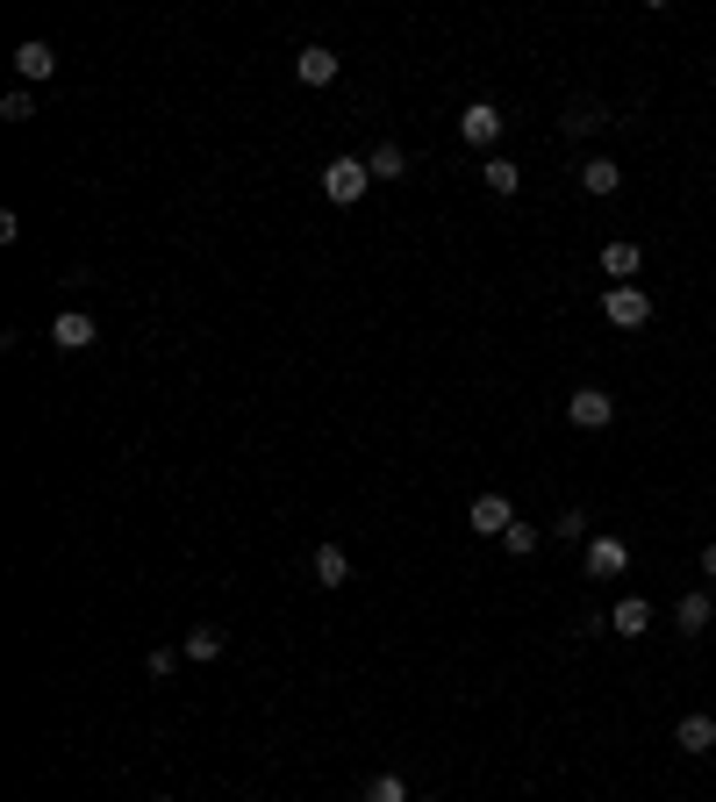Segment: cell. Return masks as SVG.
<instances>
[{"label": "cell", "instance_id": "6da1fadb", "mask_svg": "<svg viewBox=\"0 0 716 802\" xmlns=\"http://www.w3.org/2000/svg\"><path fill=\"white\" fill-rule=\"evenodd\" d=\"M366 187H373V172H366V158H330V165H323V194H330L337 208L366 201Z\"/></svg>", "mask_w": 716, "mask_h": 802}, {"label": "cell", "instance_id": "7a4b0ae2", "mask_svg": "<svg viewBox=\"0 0 716 802\" xmlns=\"http://www.w3.org/2000/svg\"><path fill=\"white\" fill-rule=\"evenodd\" d=\"M566 423L573 430H609L616 423V394L609 387H573L566 394Z\"/></svg>", "mask_w": 716, "mask_h": 802}, {"label": "cell", "instance_id": "3957f363", "mask_svg": "<svg viewBox=\"0 0 716 802\" xmlns=\"http://www.w3.org/2000/svg\"><path fill=\"white\" fill-rule=\"evenodd\" d=\"M602 316L616 330H645L652 323V294L645 287H602Z\"/></svg>", "mask_w": 716, "mask_h": 802}, {"label": "cell", "instance_id": "277c9868", "mask_svg": "<svg viewBox=\"0 0 716 802\" xmlns=\"http://www.w3.org/2000/svg\"><path fill=\"white\" fill-rule=\"evenodd\" d=\"M502 122H509V115H502L495 101H473V108L459 115V137L480 144V151H495V144H502Z\"/></svg>", "mask_w": 716, "mask_h": 802}, {"label": "cell", "instance_id": "5b68a950", "mask_svg": "<svg viewBox=\"0 0 716 802\" xmlns=\"http://www.w3.org/2000/svg\"><path fill=\"white\" fill-rule=\"evenodd\" d=\"M638 266H645V251H638L631 237H609V244H602V273H609V287H631Z\"/></svg>", "mask_w": 716, "mask_h": 802}, {"label": "cell", "instance_id": "8992f818", "mask_svg": "<svg viewBox=\"0 0 716 802\" xmlns=\"http://www.w3.org/2000/svg\"><path fill=\"white\" fill-rule=\"evenodd\" d=\"M466 523H473L480 538H502V530L516 523V509H509V495H473V509H466Z\"/></svg>", "mask_w": 716, "mask_h": 802}, {"label": "cell", "instance_id": "52a82bcc", "mask_svg": "<svg viewBox=\"0 0 716 802\" xmlns=\"http://www.w3.org/2000/svg\"><path fill=\"white\" fill-rule=\"evenodd\" d=\"M624 566H631V545H624V538H588V573H595V581H616Z\"/></svg>", "mask_w": 716, "mask_h": 802}, {"label": "cell", "instance_id": "ba28073f", "mask_svg": "<svg viewBox=\"0 0 716 802\" xmlns=\"http://www.w3.org/2000/svg\"><path fill=\"white\" fill-rule=\"evenodd\" d=\"M709 624H716V602L702 595V588H695V595H681V602H674V631H681V638H702Z\"/></svg>", "mask_w": 716, "mask_h": 802}, {"label": "cell", "instance_id": "9c48e42d", "mask_svg": "<svg viewBox=\"0 0 716 802\" xmlns=\"http://www.w3.org/2000/svg\"><path fill=\"white\" fill-rule=\"evenodd\" d=\"M674 745H681L688 760L716 752V717H702V710H695V717H681V724H674Z\"/></svg>", "mask_w": 716, "mask_h": 802}, {"label": "cell", "instance_id": "30bf717a", "mask_svg": "<svg viewBox=\"0 0 716 802\" xmlns=\"http://www.w3.org/2000/svg\"><path fill=\"white\" fill-rule=\"evenodd\" d=\"M51 344L58 351H86V344H94V316H86V308H65L51 323Z\"/></svg>", "mask_w": 716, "mask_h": 802}, {"label": "cell", "instance_id": "8fae6325", "mask_svg": "<svg viewBox=\"0 0 716 802\" xmlns=\"http://www.w3.org/2000/svg\"><path fill=\"white\" fill-rule=\"evenodd\" d=\"M609 631L616 638H645L652 631V602L645 595H624V602H616V616H609Z\"/></svg>", "mask_w": 716, "mask_h": 802}, {"label": "cell", "instance_id": "7c38bea8", "mask_svg": "<svg viewBox=\"0 0 716 802\" xmlns=\"http://www.w3.org/2000/svg\"><path fill=\"white\" fill-rule=\"evenodd\" d=\"M294 79H301V86H330V79H337V58H330V44H308V51L294 58Z\"/></svg>", "mask_w": 716, "mask_h": 802}, {"label": "cell", "instance_id": "4fadbf2b", "mask_svg": "<svg viewBox=\"0 0 716 802\" xmlns=\"http://www.w3.org/2000/svg\"><path fill=\"white\" fill-rule=\"evenodd\" d=\"M15 72H22V86H44V79L58 72V51H51V44H22V51H15Z\"/></svg>", "mask_w": 716, "mask_h": 802}, {"label": "cell", "instance_id": "5bb4252c", "mask_svg": "<svg viewBox=\"0 0 716 802\" xmlns=\"http://www.w3.org/2000/svg\"><path fill=\"white\" fill-rule=\"evenodd\" d=\"M308 573L323 588H344L351 581V559H344V545H316V559H308Z\"/></svg>", "mask_w": 716, "mask_h": 802}, {"label": "cell", "instance_id": "9a60e30c", "mask_svg": "<svg viewBox=\"0 0 716 802\" xmlns=\"http://www.w3.org/2000/svg\"><path fill=\"white\" fill-rule=\"evenodd\" d=\"M222 645H230V631H215V624H194V631H187V645H180V652H187L194 666H208V659H222Z\"/></svg>", "mask_w": 716, "mask_h": 802}, {"label": "cell", "instance_id": "2e32d148", "mask_svg": "<svg viewBox=\"0 0 716 802\" xmlns=\"http://www.w3.org/2000/svg\"><path fill=\"white\" fill-rule=\"evenodd\" d=\"M480 187H487V194H502V201H509V194H516V187H523V172H516V165H509V158H502V151H495V158H487V165H480Z\"/></svg>", "mask_w": 716, "mask_h": 802}, {"label": "cell", "instance_id": "e0dca14e", "mask_svg": "<svg viewBox=\"0 0 716 802\" xmlns=\"http://www.w3.org/2000/svg\"><path fill=\"white\" fill-rule=\"evenodd\" d=\"M580 187L595 194V201H602V194H616V187H624V172H616V158H588V165H580Z\"/></svg>", "mask_w": 716, "mask_h": 802}, {"label": "cell", "instance_id": "ac0fdd59", "mask_svg": "<svg viewBox=\"0 0 716 802\" xmlns=\"http://www.w3.org/2000/svg\"><path fill=\"white\" fill-rule=\"evenodd\" d=\"M366 172H373V180H402V172H409V151H402V144H373V151H366Z\"/></svg>", "mask_w": 716, "mask_h": 802}, {"label": "cell", "instance_id": "d6986e66", "mask_svg": "<svg viewBox=\"0 0 716 802\" xmlns=\"http://www.w3.org/2000/svg\"><path fill=\"white\" fill-rule=\"evenodd\" d=\"M502 545H509V552H516V559H530V552L545 545V530H538V523H523V516H516V523H509V530H502Z\"/></svg>", "mask_w": 716, "mask_h": 802}, {"label": "cell", "instance_id": "ffe728a7", "mask_svg": "<svg viewBox=\"0 0 716 802\" xmlns=\"http://www.w3.org/2000/svg\"><path fill=\"white\" fill-rule=\"evenodd\" d=\"M366 802H416V795H409L402 774H373V781H366Z\"/></svg>", "mask_w": 716, "mask_h": 802}, {"label": "cell", "instance_id": "44dd1931", "mask_svg": "<svg viewBox=\"0 0 716 802\" xmlns=\"http://www.w3.org/2000/svg\"><path fill=\"white\" fill-rule=\"evenodd\" d=\"M602 122H609V115H602L595 101H573V108H566V129H573V137H588V129H602Z\"/></svg>", "mask_w": 716, "mask_h": 802}, {"label": "cell", "instance_id": "7402d4cb", "mask_svg": "<svg viewBox=\"0 0 716 802\" xmlns=\"http://www.w3.org/2000/svg\"><path fill=\"white\" fill-rule=\"evenodd\" d=\"M29 115H36V94H29V86H15V94L0 101V122H29Z\"/></svg>", "mask_w": 716, "mask_h": 802}, {"label": "cell", "instance_id": "603a6c76", "mask_svg": "<svg viewBox=\"0 0 716 802\" xmlns=\"http://www.w3.org/2000/svg\"><path fill=\"white\" fill-rule=\"evenodd\" d=\"M180 659H187V652H172V645H158V652H151V659H144V674H151V681H165V674H172V666H180Z\"/></svg>", "mask_w": 716, "mask_h": 802}, {"label": "cell", "instance_id": "cb8c5ba5", "mask_svg": "<svg viewBox=\"0 0 716 802\" xmlns=\"http://www.w3.org/2000/svg\"><path fill=\"white\" fill-rule=\"evenodd\" d=\"M552 538H566V545H573V538H588V516H580V509H566L559 523H552Z\"/></svg>", "mask_w": 716, "mask_h": 802}, {"label": "cell", "instance_id": "d4e9b609", "mask_svg": "<svg viewBox=\"0 0 716 802\" xmlns=\"http://www.w3.org/2000/svg\"><path fill=\"white\" fill-rule=\"evenodd\" d=\"M702 581H716V545H702Z\"/></svg>", "mask_w": 716, "mask_h": 802}, {"label": "cell", "instance_id": "484cf974", "mask_svg": "<svg viewBox=\"0 0 716 802\" xmlns=\"http://www.w3.org/2000/svg\"><path fill=\"white\" fill-rule=\"evenodd\" d=\"M416 802H437V795H416Z\"/></svg>", "mask_w": 716, "mask_h": 802}]
</instances>
